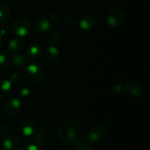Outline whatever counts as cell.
<instances>
[{
  "label": "cell",
  "mask_w": 150,
  "mask_h": 150,
  "mask_svg": "<svg viewBox=\"0 0 150 150\" xmlns=\"http://www.w3.org/2000/svg\"><path fill=\"white\" fill-rule=\"evenodd\" d=\"M40 127L33 121L31 120H25L20 123L18 127V132L19 134L26 138H34L39 131Z\"/></svg>",
  "instance_id": "obj_6"
},
{
  "label": "cell",
  "mask_w": 150,
  "mask_h": 150,
  "mask_svg": "<svg viewBox=\"0 0 150 150\" xmlns=\"http://www.w3.org/2000/svg\"><path fill=\"white\" fill-rule=\"evenodd\" d=\"M12 32L19 37H25L31 31V23L25 18H18L11 25Z\"/></svg>",
  "instance_id": "obj_5"
},
{
  "label": "cell",
  "mask_w": 150,
  "mask_h": 150,
  "mask_svg": "<svg viewBox=\"0 0 150 150\" xmlns=\"http://www.w3.org/2000/svg\"><path fill=\"white\" fill-rule=\"evenodd\" d=\"M23 78V74L20 71H15L11 74V77H10V81L11 82V83H18Z\"/></svg>",
  "instance_id": "obj_23"
},
{
  "label": "cell",
  "mask_w": 150,
  "mask_h": 150,
  "mask_svg": "<svg viewBox=\"0 0 150 150\" xmlns=\"http://www.w3.org/2000/svg\"><path fill=\"white\" fill-rule=\"evenodd\" d=\"M25 75L31 83L35 84L40 83L45 77L43 69L37 63H30L27 65L25 70Z\"/></svg>",
  "instance_id": "obj_3"
},
{
  "label": "cell",
  "mask_w": 150,
  "mask_h": 150,
  "mask_svg": "<svg viewBox=\"0 0 150 150\" xmlns=\"http://www.w3.org/2000/svg\"><path fill=\"white\" fill-rule=\"evenodd\" d=\"M25 48V42L19 38L11 39L8 42V49L13 54H19Z\"/></svg>",
  "instance_id": "obj_13"
},
{
  "label": "cell",
  "mask_w": 150,
  "mask_h": 150,
  "mask_svg": "<svg viewBox=\"0 0 150 150\" xmlns=\"http://www.w3.org/2000/svg\"><path fill=\"white\" fill-rule=\"evenodd\" d=\"M44 55L45 58L48 61V62H56L59 60L60 58V50L58 49V47H56L54 45L51 44V45H47L45 47L44 50Z\"/></svg>",
  "instance_id": "obj_12"
},
{
  "label": "cell",
  "mask_w": 150,
  "mask_h": 150,
  "mask_svg": "<svg viewBox=\"0 0 150 150\" xmlns=\"http://www.w3.org/2000/svg\"><path fill=\"white\" fill-rule=\"evenodd\" d=\"M41 47L38 44H32L29 46V47L26 50V57L29 60H36L39 58L41 54Z\"/></svg>",
  "instance_id": "obj_15"
},
{
  "label": "cell",
  "mask_w": 150,
  "mask_h": 150,
  "mask_svg": "<svg viewBox=\"0 0 150 150\" xmlns=\"http://www.w3.org/2000/svg\"><path fill=\"white\" fill-rule=\"evenodd\" d=\"M2 39H3V37L0 35V46H1V43H2Z\"/></svg>",
  "instance_id": "obj_30"
},
{
  "label": "cell",
  "mask_w": 150,
  "mask_h": 150,
  "mask_svg": "<svg viewBox=\"0 0 150 150\" xmlns=\"http://www.w3.org/2000/svg\"><path fill=\"white\" fill-rule=\"evenodd\" d=\"M50 22L53 24V23H58L60 22L61 20V16L58 14V13H53L51 16H50V18H49Z\"/></svg>",
  "instance_id": "obj_28"
},
{
  "label": "cell",
  "mask_w": 150,
  "mask_h": 150,
  "mask_svg": "<svg viewBox=\"0 0 150 150\" xmlns=\"http://www.w3.org/2000/svg\"><path fill=\"white\" fill-rule=\"evenodd\" d=\"M4 112L9 116H16L21 110V102L18 98H11L4 104Z\"/></svg>",
  "instance_id": "obj_8"
},
{
  "label": "cell",
  "mask_w": 150,
  "mask_h": 150,
  "mask_svg": "<svg viewBox=\"0 0 150 150\" xmlns=\"http://www.w3.org/2000/svg\"><path fill=\"white\" fill-rule=\"evenodd\" d=\"M108 134V127L104 123H98L94 125L86 134L84 140L91 144H96L103 141Z\"/></svg>",
  "instance_id": "obj_2"
},
{
  "label": "cell",
  "mask_w": 150,
  "mask_h": 150,
  "mask_svg": "<svg viewBox=\"0 0 150 150\" xmlns=\"http://www.w3.org/2000/svg\"><path fill=\"white\" fill-rule=\"evenodd\" d=\"M11 63L18 69L23 68L25 65V58L20 54H16L11 57Z\"/></svg>",
  "instance_id": "obj_20"
},
{
  "label": "cell",
  "mask_w": 150,
  "mask_h": 150,
  "mask_svg": "<svg viewBox=\"0 0 150 150\" xmlns=\"http://www.w3.org/2000/svg\"><path fill=\"white\" fill-rule=\"evenodd\" d=\"M25 150H43V142L37 138H31L25 144Z\"/></svg>",
  "instance_id": "obj_17"
},
{
  "label": "cell",
  "mask_w": 150,
  "mask_h": 150,
  "mask_svg": "<svg viewBox=\"0 0 150 150\" xmlns=\"http://www.w3.org/2000/svg\"><path fill=\"white\" fill-rule=\"evenodd\" d=\"M16 92H17L18 97H20V98H26V97H28L31 94V88H30V86L28 84L24 83V84L19 85L17 88Z\"/></svg>",
  "instance_id": "obj_21"
},
{
  "label": "cell",
  "mask_w": 150,
  "mask_h": 150,
  "mask_svg": "<svg viewBox=\"0 0 150 150\" xmlns=\"http://www.w3.org/2000/svg\"><path fill=\"white\" fill-rule=\"evenodd\" d=\"M129 92H130V94H131L132 97H134V98H139L142 95V89H141L140 86L134 85V86L131 87Z\"/></svg>",
  "instance_id": "obj_24"
},
{
  "label": "cell",
  "mask_w": 150,
  "mask_h": 150,
  "mask_svg": "<svg viewBox=\"0 0 150 150\" xmlns=\"http://www.w3.org/2000/svg\"><path fill=\"white\" fill-rule=\"evenodd\" d=\"M65 23H66L68 25H69V26H73V25H76L77 24V19H76L75 17L70 16V17H68V18L65 19Z\"/></svg>",
  "instance_id": "obj_27"
},
{
  "label": "cell",
  "mask_w": 150,
  "mask_h": 150,
  "mask_svg": "<svg viewBox=\"0 0 150 150\" xmlns=\"http://www.w3.org/2000/svg\"><path fill=\"white\" fill-rule=\"evenodd\" d=\"M97 18L91 13L83 14L78 21L80 28L84 31H90L94 29L97 25Z\"/></svg>",
  "instance_id": "obj_9"
},
{
  "label": "cell",
  "mask_w": 150,
  "mask_h": 150,
  "mask_svg": "<svg viewBox=\"0 0 150 150\" xmlns=\"http://www.w3.org/2000/svg\"><path fill=\"white\" fill-rule=\"evenodd\" d=\"M30 1H38V0H30Z\"/></svg>",
  "instance_id": "obj_32"
},
{
  "label": "cell",
  "mask_w": 150,
  "mask_h": 150,
  "mask_svg": "<svg viewBox=\"0 0 150 150\" xmlns=\"http://www.w3.org/2000/svg\"><path fill=\"white\" fill-rule=\"evenodd\" d=\"M62 40V35L61 33L57 31H49V33L47 34V40L51 44L60 43Z\"/></svg>",
  "instance_id": "obj_19"
},
{
  "label": "cell",
  "mask_w": 150,
  "mask_h": 150,
  "mask_svg": "<svg viewBox=\"0 0 150 150\" xmlns=\"http://www.w3.org/2000/svg\"><path fill=\"white\" fill-rule=\"evenodd\" d=\"M57 134L60 140L69 145H76L84 138L83 126L72 119L62 121L58 127Z\"/></svg>",
  "instance_id": "obj_1"
},
{
  "label": "cell",
  "mask_w": 150,
  "mask_h": 150,
  "mask_svg": "<svg viewBox=\"0 0 150 150\" xmlns=\"http://www.w3.org/2000/svg\"><path fill=\"white\" fill-rule=\"evenodd\" d=\"M76 150H94L92 144L89 143L86 140L83 139L76 144Z\"/></svg>",
  "instance_id": "obj_22"
},
{
  "label": "cell",
  "mask_w": 150,
  "mask_h": 150,
  "mask_svg": "<svg viewBox=\"0 0 150 150\" xmlns=\"http://www.w3.org/2000/svg\"><path fill=\"white\" fill-rule=\"evenodd\" d=\"M3 150H22V142L18 137L14 134H7L2 140Z\"/></svg>",
  "instance_id": "obj_7"
},
{
  "label": "cell",
  "mask_w": 150,
  "mask_h": 150,
  "mask_svg": "<svg viewBox=\"0 0 150 150\" xmlns=\"http://www.w3.org/2000/svg\"><path fill=\"white\" fill-rule=\"evenodd\" d=\"M34 138H37V139L40 140L41 142H44L45 140L47 139V132H46L45 129L40 127L39 128V131H38V133H37V134H36V136Z\"/></svg>",
  "instance_id": "obj_25"
},
{
  "label": "cell",
  "mask_w": 150,
  "mask_h": 150,
  "mask_svg": "<svg viewBox=\"0 0 150 150\" xmlns=\"http://www.w3.org/2000/svg\"><path fill=\"white\" fill-rule=\"evenodd\" d=\"M11 1H13V0H11Z\"/></svg>",
  "instance_id": "obj_33"
},
{
  "label": "cell",
  "mask_w": 150,
  "mask_h": 150,
  "mask_svg": "<svg viewBox=\"0 0 150 150\" xmlns=\"http://www.w3.org/2000/svg\"><path fill=\"white\" fill-rule=\"evenodd\" d=\"M12 32V28L11 25H4L1 30H0V35L2 37L7 36L8 34H10Z\"/></svg>",
  "instance_id": "obj_26"
},
{
  "label": "cell",
  "mask_w": 150,
  "mask_h": 150,
  "mask_svg": "<svg viewBox=\"0 0 150 150\" xmlns=\"http://www.w3.org/2000/svg\"><path fill=\"white\" fill-rule=\"evenodd\" d=\"M9 131V126L5 123V122H2L0 124V133L7 134Z\"/></svg>",
  "instance_id": "obj_29"
},
{
  "label": "cell",
  "mask_w": 150,
  "mask_h": 150,
  "mask_svg": "<svg viewBox=\"0 0 150 150\" xmlns=\"http://www.w3.org/2000/svg\"><path fill=\"white\" fill-rule=\"evenodd\" d=\"M52 27V23L50 22L49 18L40 16L38 18H36V20L34 21V28L36 31L40 32V33H45V32H48L50 31Z\"/></svg>",
  "instance_id": "obj_11"
},
{
  "label": "cell",
  "mask_w": 150,
  "mask_h": 150,
  "mask_svg": "<svg viewBox=\"0 0 150 150\" xmlns=\"http://www.w3.org/2000/svg\"><path fill=\"white\" fill-rule=\"evenodd\" d=\"M125 20V14L124 11L118 7L112 8L107 14L106 17V23L107 25L113 29H117L122 25Z\"/></svg>",
  "instance_id": "obj_4"
},
{
  "label": "cell",
  "mask_w": 150,
  "mask_h": 150,
  "mask_svg": "<svg viewBox=\"0 0 150 150\" xmlns=\"http://www.w3.org/2000/svg\"><path fill=\"white\" fill-rule=\"evenodd\" d=\"M12 83L9 79L0 80V99L7 98L11 91Z\"/></svg>",
  "instance_id": "obj_14"
},
{
  "label": "cell",
  "mask_w": 150,
  "mask_h": 150,
  "mask_svg": "<svg viewBox=\"0 0 150 150\" xmlns=\"http://www.w3.org/2000/svg\"><path fill=\"white\" fill-rule=\"evenodd\" d=\"M131 83L126 78H118L114 81L112 84V90L119 94H125L129 92L131 89Z\"/></svg>",
  "instance_id": "obj_10"
},
{
  "label": "cell",
  "mask_w": 150,
  "mask_h": 150,
  "mask_svg": "<svg viewBox=\"0 0 150 150\" xmlns=\"http://www.w3.org/2000/svg\"><path fill=\"white\" fill-rule=\"evenodd\" d=\"M11 56L10 55V54L5 50L0 51V69H6L11 66Z\"/></svg>",
  "instance_id": "obj_16"
},
{
  "label": "cell",
  "mask_w": 150,
  "mask_h": 150,
  "mask_svg": "<svg viewBox=\"0 0 150 150\" xmlns=\"http://www.w3.org/2000/svg\"><path fill=\"white\" fill-rule=\"evenodd\" d=\"M11 16V10L5 4H0V24L5 23Z\"/></svg>",
  "instance_id": "obj_18"
},
{
  "label": "cell",
  "mask_w": 150,
  "mask_h": 150,
  "mask_svg": "<svg viewBox=\"0 0 150 150\" xmlns=\"http://www.w3.org/2000/svg\"><path fill=\"white\" fill-rule=\"evenodd\" d=\"M87 1H90V2H97L98 0H87Z\"/></svg>",
  "instance_id": "obj_31"
}]
</instances>
